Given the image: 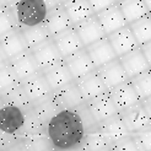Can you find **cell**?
Wrapping results in <instances>:
<instances>
[{
  "label": "cell",
  "instance_id": "6da1fadb",
  "mask_svg": "<svg viewBox=\"0 0 151 151\" xmlns=\"http://www.w3.org/2000/svg\"><path fill=\"white\" fill-rule=\"evenodd\" d=\"M47 133L54 150H80L86 128L76 109L63 108L49 120Z\"/></svg>",
  "mask_w": 151,
  "mask_h": 151
},
{
  "label": "cell",
  "instance_id": "7a4b0ae2",
  "mask_svg": "<svg viewBox=\"0 0 151 151\" xmlns=\"http://www.w3.org/2000/svg\"><path fill=\"white\" fill-rule=\"evenodd\" d=\"M17 26L22 29L26 27L44 24L48 15V6L44 0H20L14 5Z\"/></svg>",
  "mask_w": 151,
  "mask_h": 151
},
{
  "label": "cell",
  "instance_id": "3957f363",
  "mask_svg": "<svg viewBox=\"0 0 151 151\" xmlns=\"http://www.w3.org/2000/svg\"><path fill=\"white\" fill-rule=\"evenodd\" d=\"M26 119V108L16 104L0 102V133L19 135Z\"/></svg>",
  "mask_w": 151,
  "mask_h": 151
},
{
  "label": "cell",
  "instance_id": "277c9868",
  "mask_svg": "<svg viewBox=\"0 0 151 151\" xmlns=\"http://www.w3.org/2000/svg\"><path fill=\"white\" fill-rule=\"evenodd\" d=\"M0 46H1V60H10L29 49L20 27L0 36Z\"/></svg>",
  "mask_w": 151,
  "mask_h": 151
},
{
  "label": "cell",
  "instance_id": "5b68a950",
  "mask_svg": "<svg viewBox=\"0 0 151 151\" xmlns=\"http://www.w3.org/2000/svg\"><path fill=\"white\" fill-rule=\"evenodd\" d=\"M120 114H122L130 134H137L147 128H151V117L141 102L122 111Z\"/></svg>",
  "mask_w": 151,
  "mask_h": 151
},
{
  "label": "cell",
  "instance_id": "8992f818",
  "mask_svg": "<svg viewBox=\"0 0 151 151\" xmlns=\"http://www.w3.org/2000/svg\"><path fill=\"white\" fill-rule=\"evenodd\" d=\"M86 106L99 124L107 118L119 113V109L111 97L109 91L101 93L99 96L93 97V99L86 101Z\"/></svg>",
  "mask_w": 151,
  "mask_h": 151
},
{
  "label": "cell",
  "instance_id": "52a82bcc",
  "mask_svg": "<svg viewBox=\"0 0 151 151\" xmlns=\"http://www.w3.org/2000/svg\"><path fill=\"white\" fill-rule=\"evenodd\" d=\"M74 28L76 29V32L80 36L82 43L85 44V47L91 46L92 43L107 37V33H106L104 28L102 27L96 14L87 17L86 20L79 22V24L74 25Z\"/></svg>",
  "mask_w": 151,
  "mask_h": 151
},
{
  "label": "cell",
  "instance_id": "ba28073f",
  "mask_svg": "<svg viewBox=\"0 0 151 151\" xmlns=\"http://www.w3.org/2000/svg\"><path fill=\"white\" fill-rule=\"evenodd\" d=\"M109 95L114 101L116 106L118 107L119 112H122L127 108H130L133 106L138 104L141 102L140 96L138 95L137 90H135L134 85L132 84L130 80L117 85L109 90Z\"/></svg>",
  "mask_w": 151,
  "mask_h": 151
},
{
  "label": "cell",
  "instance_id": "9c48e42d",
  "mask_svg": "<svg viewBox=\"0 0 151 151\" xmlns=\"http://www.w3.org/2000/svg\"><path fill=\"white\" fill-rule=\"evenodd\" d=\"M111 44L114 48L118 57H122L127 53H129L134 49L140 47L138 40L135 38V36L132 31L129 25H127L122 28L117 29L116 32H113L107 36Z\"/></svg>",
  "mask_w": 151,
  "mask_h": 151
},
{
  "label": "cell",
  "instance_id": "30bf717a",
  "mask_svg": "<svg viewBox=\"0 0 151 151\" xmlns=\"http://www.w3.org/2000/svg\"><path fill=\"white\" fill-rule=\"evenodd\" d=\"M31 52H32V54H33L41 70L64 59L58 49V46L54 41V37H52L50 40L31 48Z\"/></svg>",
  "mask_w": 151,
  "mask_h": 151
},
{
  "label": "cell",
  "instance_id": "8fae6325",
  "mask_svg": "<svg viewBox=\"0 0 151 151\" xmlns=\"http://www.w3.org/2000/svg\"><path fill=\"white\" fill-rule=\"evenodd\" d=\"M64 62L68 65V68H69V70L75 80H78L96 70V66L86 48H82L79 52L74 53L73 55L65 58Z\"/></svg>",
  "mask_w": 151,
  "mask_h": 151
},
{
  "label": "cell",
  "instance_id": "7c38bea8",
  "mask_svg": "<svg viewBox=\"0 0 151 151\" xmlns=\"http://www.w3.org/2000/svg\"><path fill=\"white\" fill-rule=\"evenodd\" d=\"M42 74L44 75V78L48 81L49 86L52 87L53 91H57L58 88L63 87L64 85L69 84L73 80H75L73 78V75L69 70V68L65 64L64 59L60 60V62L49 65L47 68L41 70Z\"/></svg>",
  "mask_w": 151,
  "mask_h": 151
},
{
  "label": "cell",
  "instance_id": "4fadbf2b",
  "mask_svg": "<svg viewBox=\"0 0 151 151\" xmlns=\"http://www.w3.org/2000/svg\"><path fill=\"white\" fill-rule=\"evenodd\" d=\"M96 15H97V17H99L102 27L104 28L107 36L116 32L119 28L129 25L118 3L100 11V12H97Z\"/></svg>",
  "mask_w": 151,
  "mask_h": 151
},
{
  "label": "cell",
  "instance_id": "5bb4252c",
  "mask_svg": "<svg viewBox=\"0 0 151 151\" xmlns=\"http://www.w3.org/2000/svg\"><path fill=\"white\" fill-rule=\"evenodd\" d=\"M97 70H99L101 78L104 82V85L107 86L108 91L111 88L116 87L117 85L122 84V82L130 80L129 78H128V75L124 70V66H123L122 62H120L119 57L116 58L114 60H112V62L102 65Z\"/></svg>",
  "mask_w": 151,
  "mask_h": 151
},
{
  "label": "cell",
  "instance_id": "9a60e30c",
  "mask_svg": "<svg viewBox=\"0 0 151 151\" xmlns=\"http://www.w3.org/2000/svg\"><path fill=\"white\" fill-rule=\"evenodd\" d=\"M119 59H120V62H122L124 70L129 79L138 76V75L149 70L151 68L141 47L127 53V54H124L122 57H119Z\"/></svg>",
  "mask_w": 151,
  "mask_h": 151
},
{
  "label": "cell",
  "instance_id": "2e32d148",
  "mask_svg": "<svg viewBox=\"0 0 151 151\" xmlns=\"http://www.w3.org/2000/svg\"><path fill=\"white\" fill-rule=\"evenodd\" d=\"M86 49L92 59L96 69H99L102 65L107 64V63L112 62V60H114L116 58H118L114 48H113V46L108 40V37H104V38L92 43L91 46L86 47Z\"/></svg>",
  "mask_w": 151,
  "mask_h": 151
},
{
  "label": "cell",
  "instance_id": "e0dca14e",
  "mask_svg": "<svg viewBox=\"0 0 151 151\" xmlns=\"http://www.w3.org/2000/svg\"><path fill=\"white\" fill-rule=\"evenodd\" d=\"M78 82V85L81 90V93L84 96L85 101H88L93 99V97L99 96L101 93H104L108 91L107 86L104 85V82L101 78V75L99 70H95L92 73H90L85 76H82L78 80H75Z\"/></svg>",
  "mask_w": 151,
  "mask_h": 151
},
{
  "label": "cell",
  "instance_id": "ac0fdd59",
  "mask_svg": "<svg viewBox=\"0 0 151 151\" xmlns=\"http://www.w3.org/2000/svg\"><path fill=\"white\" fill-rule=\"evenodd\" d=\"M54 41L58 46L60 54H62L64 59L73 55L74 53L79 52L82 48H86L85 44L82 43L80 36L78 35L76 29L74 28V26L70 27L69 29H66V31L59 33L58 36H55Z\"/></svg>",
  "mask_w": 151,
  "mask_h": 151
},
{
  "label": "cell",
  "instance_id": "d6986e66",
  "mask_svg": "<svg viewBox=\"0 0 151 151\" xmlns=\"http://www.w3.org/2000/svg\"><path fill=\"white\" fill-rule=\"evenodd\" d=\"M22 86H24L31 102H35L37 100L42 99V97L49 95L50 92H53L52 87L49 86L48 81L46 80L41 70L22 80Z\"/></svg>",
  "mask_w": 151,
  "mask_h": 151
},
{
  "label": "cell",
  "instance_id": "ffe728a7",
  "mask_svg": "<svg viewBox=\"0 0 151 151\" xmlns=\"http://www.w3.org/2000/svg\"><path fill=\"white\" fill-rule=\"evenodd\" d=\"M17 150L20 151H46V150H54L49 139L47 130L32 133V134H24L19 135V144Z\"/></svg>",
  "mask_w": 151,
  "mask_h": 151
},
{
  "label": "cell",
  "instance_id": "44dd1931",
  "mask_svg": "<svg viewBox=\"0 0 151 151\" xmlns=\"http://www.w3.org/2000/svg\"><path fill=\"white\" fill-rule=\"evenodd\" d=\"M44 24L48 27L53 37L58 36L59 33H62L74 26L63 4L53 7V9H50L48 11L47 19L44 21Z\"/></svg>",
  "mask_w": 151,
  "mask_h": 151
},
{
  "label": "cell",
  "instance_id": "7402d4cb",
  "mask_svg": "<svg viewBox=\"0 0 151 151\" xmlns=\"http://www.w3.org/2000/svg\"><path fill=\"white\" fill-rule=\"evenodd\" d=\"M57 96L62 108H73L75 109L78 106L82 104L85 101L84 96L81 93V90L78 85V82L73 80L69 84L64 85L63 87L58 88L57 91H53Z\"/></svg>",
  "mask_w": 151,
  "mask_h": 151
},
{
  "label": "cell",
  "instance_id": "603a6c76",
  "mask_svg": "<svg viewBox=\"0 0 151 151\" xmlns=\"http://www.w3.org/2000/svg\"><path fill=\"white\" fill-rule=\"evenodd\" d=\"M99 128L103 133L104 137L107 138L109 144H113V142L119 140L120 138L130 134L129 130H128V128H127V124L124 122L122 114H120V112L114 116L109 117V118H107L106 120H103V122H101L99 124Z\"/></svg>",
  "mask_w": 151,
  "mask_h": 151
},
{
  "label": "cell",
  "instance_id": "cb8c5ba5",
  "mask_svg": "<svg viewBox=\"0 0 151 151\" xmlns=\"http://www.w3.org/2000/svg\"><path fill=\"white\" fill-rule=\"evenodd\" d=\"M7 62L10 63L12 69L15 70V73L17 74V76L21 80L31 76V75L38 73L41 70L33 54H32L31 49H28L24 53H21V54L14 57L12 59L7 60Z\"/></svg>",
  "mask_w": 151,
  "mask_h": 151
},
{
  "label": "cell",
  "instance_id": "d4e9b609",
  "mask_svg": "<svg viewBox=\"0 0 151 151\" xmlns=\"http://www.w3.org/2000/svg\"><path fill=\"white\" fill-rule=\"evenodd\" d=\"M32 107L46 125H48L49 120L54 117L60 109H63L59 101L57 100V96L54 92H50L49 95L32 102Z\"/></svg>",
  "mask_w": 151,
  "mask_h": 151
},
{
  "label": "cell",
  "instance_id": "484cf974",
  "mask_svg": "<svg viewBox=\"0 0 151 151\" xmlns=\"http://www.w3.org/2000/svg\"><path fill=\"white\" fill-rule=\"evenodd\" d=\"M63 5L69 15L73 25H76L96 14L90 0H69Z\"/></svg>",
  "mask_w": 151,
  "mask_h": 151
},
{
  "label": "cell",
  "instance_id": "4316f807",
  "mask_svg": "<svg viewBox=\"0 0 151 151\" xmlns=\"http://www.w3.org/2000/svg\"><path fill=\"white\" fill-rule=\"evenodd\" d=\"M80 150H87V151H109L111 144L107 140V138L103 135V133L97 127L95 129L86 132V135L82 144L80 146Z\"/></svg>",
  "mask_w": 151,
  "mask_h": 151
},
{
  "label": "cell",
  "instance_id": "83f0119b",
  "mask_svg": "<svg viewBox=\"0 0 151 151\" xmlns=\"http://www.w3.org/2000/svg\"><path fill=\"white\" fill-rule=\"evenodd\" d=\"M118 4L124 14L128 24H132L135 20L150 14V10L144 0H122Z\"/></svg>",
  "mask_w": 151,
  "mask_h": 151
},
{
  "label": "cell",
  "instance_id": "f1b7e54d",
  "mask_svg": "<svg viewBox=\"0 0 151 151\" xmlns=\"http://www.w3.org/2000/svg\"><path fill=\"white\" fill-rule=\"evenodd\" d=\"M21 31H22V35H24L29 49L50 40L53 37L48 27L46 26V24H40L36 26L26 27V28H22Z\"/></svg>",
  "mask_w": 151,
  "mask_h": 151
},
{
  "label": "cell",
  "instance_id": "f546056e",
  "mask_svg": "<svg viewBox=\"0 0 151 151\" xmlns=\"http://www.w3.org/2000/svg\"><path fill=\"white\" fill-rule=\"evenodd\" d=\"M22 80L17 76L7 60H1L0 65V93H5L21 85Z\"/></svg>",
  "mask_w": 151,
  "mask_h": 151
},
{
  "label": "cell",
  "instance_id": "4dcf8cb0",
  "mask_svg": "<svg viewBox=\"0 0 151 151\" xmlns=\"http://www.w3.org/2000/svg\"><path fill=\"white\" fill-rule=\"evenodd\" d=\"M129 26L140 46L151 41V14L135 20L134 22L129 24Z\"/></svg>",
  "mask_w": 151,
  "mask_h": 151
},
{
  "label": "cell",
  "instance_id": "1f68e13d",
  "mask_svg": "<svg viewBox=\"0 0 151 151\" xmlns=\"http://www.w3.org/2000/svg\"><path fill=\"white\" fill-rule=\"evenodd\" d=\"M43 130H47V125L42 122V119L36 113V111L32 107V103H31V106L26 108L25 125H24V128H22V132L19 135L38 133V132H43Z\"/></svg>",
  "mask_w": 151,
  "mask_h": 151
},
{
  "label": "cell",
  "instance_id": "d6a6232c",
  "mask_svg": "<svg viewBox=\"0 0 151 151\" xmlns=\"http://www.w3.org/2000/svg\"><path fill=\"white\" fill-rule=\"evenodd\" d=\"M0 102L16 104V106H20V107H24V108L29 107L31 103H32L31 100L28 99L24 86H22V82H21V85H19L17 87H15V88L10 90V91H7L5 93H1V101Z\"/></svg>",
  "mask_w": 151,
  "mask_h": 151
},
{
  "label": "cell",
  "instance_id": "836d02e7",
  "mask_svg": "<svg viewBox=\"0 0 151 151\" xmlns=\"http://www.w3.org/2000/svg\"><path fill=\"white\" fill-rule=\"evenodd\" d=\"M130 81L137 90L138 95L140 96L141 101L151 96V68L138 76L130 79Z\"/></svg>",
  "mask_w": 151,
  "mask_h": 151
},
{
  "label": "cell",
  "instance_id": "e575fe53",
  "mask_svg": "<svg viewBox=\"0 0 151 151\" xmlns=\"http://www.w3.org/2000/svg\"><path fill=\"white\" fill-rule=\"evenodd\" d=\"M0 35H5L11 29L19 27L14 6H1L0 7Z\"/></svg>",
  "mask_w": 151,
  "mask_h": 151
},
{
  "label": "cell",
  "instance_id": "d590c367",
  "mask_svg": "<svg viewBox=\"0 0 151 151\" xmlns=\"http://www.w3.org/2000/svg\"><path fill=\"white\" fill-rule=\"evenodd\" d=\"M111 150L116 151H138V142L134 134H128L125 137L111 144Z\"/></svg>",
  "mask_w": 151,
  "mask_h": 151
},
{
  "label": "cell",
  "instance_id": "8d00e7d4",
  "mask_svg": "<svg viewBox=\"0 0 151 151\" xmlns=\"http://www.w3.org/2000/svg\"><path fill=\"white\" fill-rule=\"evenodd\" d=\"M75 109H76V112L79 113V116H80V118L82 120V123H84V125L86 128V132H90V130H92V129H95V128L99 127V123L96 122V119L93 118V116L91 114L90 109L87 108L86 102H84L82 104L78 106Z\"/></svg>",
  "mask_w": 151,
  "mask_h": 151
},
{
  "label": "cell",
  "instance_id": "74e56055",
  "mask_svg": "<svg viewBox=\"0 0 151 151\" xmlns=\"http://www.w3.org/2000/svg\"><path fill=\"white\" fill-rule=\"evenodd\" d=\"M19 144V135L14 134H6V133H0V149L1 151L7 150H17Z\"/></svg>",
  "mask_w": 151,
  "mask_h": 151
},
{
  "label": "cell",
  "instance_id": "f35d334b",
  "mask_svg": "<svg viewBox=\"0 0 151 151\" xmlns=\"http://www.w3.org/2000/svg\"><path fill=\"white\" fill-rule=\"evenodd\" d=\"M134 135L138 142V151H151V128Z\"/></svg>",
  "mask_w": 151,
  "mask_h": 151
},
{
  "label": "cell",
  "instance_id": "ab89813d",
  "mask_svg": "<svg viewBox=\"0 0 151 151\" xmlns=\"http://www.w3.org/2000/svg\"><path fill=\"white\" fill-rule=\"evenodd\" d=\"M90 3H91L95 12L97 14V12H100V11H102L104 9H107V7H109L112 5L117 4L118 1H117V0H90Z\"/></svg>",
  "mask_w": 151,
  "mask_h": 151
},
{
  "label": "cell",
  "instance_id": "60d3db41",
  "mask_svg": "<svg viewBox=\"0 0 151 151\" xmlns=\"http://www.w3.org/2000/svg\"><path fill=\"white\" fill-rule=\"evenodd\" d=\"M140 47H141L142 52H144V54H145L147 62H149V64H150V66H151V41L144 43V44H142V46H140Z\"/></svg>",
  "mask_w": 151,
  "mask_h": 151
},
{
  "label": "cell",
  "instance_id": "b9f144b4",
  "mask_svg": "<svg viewBox=\"0 0 151 151\" xmlns=\"http://www.w3.org/2000/svg\"><path fill=\"white\" fill-rule=\"evenodd\" d=\"M48 6V9H53V7H55V6H59V5H62V0H44Z\"/></svg>",
  "mask_w": 151,
  "mask_h": 151
},
{
  "label": "cell",
  "instance_id": "7bdbcfd3",
  "mask_svg": "<svg viewBox=\"0 0 151 151\" xmlns=\"http://www.w3.org/2000/svg\"><path fill=\"white\" fill-rule=\"evenodd\" d=\"M141 103H142V106L145 107V109L147 111V113H149L150 117H151V96L147 97V99H145V100H142Z\"/></svg>",
  "mask_w": 151,
  "mask_h": 151
},
{
  "label": "cell",
  "instance_id": "ee69618b",
  "mask_svg": "<svg viewBox=\"0 0 151 151\" xmlns=\"http://www.w3.org/2000/svg\"><path fill=\"white\" fill-rule=\"evenodd\" d=\"M20 0H1V6H14Z\"/></svg>",
  "mask_w": 151,
  "mask_h": 151
},
{
  "label": "cell",
  "instance_id": "f6af8a7d",
  "mask_svg": "<svg viewBox=\"0 0 151 151\" xmlns=\"http://www.w3.org/2000/svg\"><path fill=\"white\" fill-rule=\"evenodd\" d=\"M144 1H145L146 6L149 7V10H150V12H151V0H144Z\"/></svg>",
  "mask_w": 151,
  "mask_h": 151
},
{
  "label": "cell",
  "instance_id": "bcb514c9",
  "mask_svg": "<svg viewBox=\"0 0 151 151\" xmlns=\"http://www.w3.org/2000/svg\"><path fill=\"white\" fill-rule=\"evenodd\" d=\"M66 1H69V0H62V4H64V3H66Z\"/></svg>",
  "mask_w": 151,
  "mask_h": 151
},
{
  "label": "cell",
  "instance_id": "7dc6e473",
  "mask_svg": "<svg viewBox=\"0 0 151 151\" xmlns=\"http://www.w3.org/2000/svg\"><path fill=\"white\" fill-rule=\"evenodd\" d=\"M117 1H118V3H119V1H122V0H117Z\"/></svg>",
  "mask_w": 151,
  "mask_h": 151
},
{
  "label": "cell",
  "instance_id": "c3c4849f",
  "mask_svg": "<svg viewBox=\"0 0 151 151\" xmlns=\"http://www.w3.org/2000/svg\"><path fill=\"white\" fill-rule=\"evenodd\" d=\"M150 14H151V12H150Z\"/></svg>",
  "mask_w": 151,
  "mask_h": 151
}]
</instances>
